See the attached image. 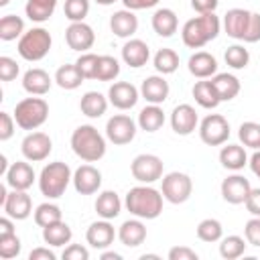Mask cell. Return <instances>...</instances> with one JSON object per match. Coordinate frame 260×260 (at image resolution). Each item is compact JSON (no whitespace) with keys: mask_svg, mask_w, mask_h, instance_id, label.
Wrapping results in <instances>:
<instances>
[{"mask_svg":"<svg viewBox=\"0 0 260 260\" xmlns=\"http://www.w3.org/2000/svg\"><path fill=\"white\" fill-rule=\"evenodd\" d=\"M162 193L150 185L132 187L126 193V209L140 219H154L162 211Z\"/></svg>","mask_w":260,"mask_h":260,"instance_id":"6da1fadb","label":"cell"},{"mask_svg":"<svg viewBox=\"0 0 260 260\" xmlns=\"http://www.w3.org/2000/svg\"><path fill=\"white\" fill-rule=\"evenodd\" d=\"M219 16L215 12H207V14H199L191 20H187L183 24L181 37L185 47L189 49H201L203 45H207L209 41H213L219 35Z\"/></svg>","mask_w":260,"mask_h":260,"instance_id":"7a4b0ae2","label":"cell"},{"mask_svg":"<svg viewBox=\"0 0 260 260\" xmlns=\"http://www.w3.org/2000/svg\"><path fill=\"white\" fill-rule=\"evenodd\" d=\"M71 148L81 160L95 162L106 154V140L98 132V128H93L91 124H81L71 134Z\"/></svg>","mask_w":260,"mask_h":260,"instance_id":"3957f363","label":"cell"},{"mask_svg":"<svg viewBox=\"0 0 260 260\" xmlns=\"http://www.w3.org/2000/svg\"><path fill=\"white\" fill-rule=\"evenodd\" d=\"M69 181H73L69 165L61 162V160H55V162H49L47 167H43V171L39 175V189L45 197L59 199L65 193Z\"/></svg>","mask_w":260,"mask_h":260,"instance_id":"277c9868","label":"cell"},{"mask_svg":"<svg viewBox=\"0 0 260 260\" xmlns=\"http://www.w3.org/2000/svg\"><path fill=\"white\" fill-rule=\"evenodd\" d=\"M16 126L22 130H37L49 118V104L43 98H24L14 108Z\"/></svg>","mask_w":260,"mask_h":260,"instance_id":"5b68a950","label":"cell"},{"mask_svg":"<svg viewBox=\"0 0 260 260\" xmlns=\"http://www.w3.org/2000/svg\"><path fill=\"white\" fill-rule=\"evenodd\" d=\"M51 43L53 41L47 28L43 26L30 28L18 39V55L26 61H41L51 51Z\"/></svg>","mask_w":260,"mask_h":260,"instance_id":"8992f818","label":"cell"},{"mask_svg":"<svg viewBox=\"0 0 260 260\" xmlns=\"http://www.w3.org/2000/svg\"><path fill=\"white\" fill-rule=\"evenodd\" d=\"M191 191H193V181L189 175L185 173H169L162 177V197L169 201V203H185L189 197H191Z\"/></svg>","mask_w":260,"mask_h":260,"instance_id":"52a82bcc","label":"cell"},{"mask_svg":"<svg viewBox=\"0 0 260 260\" xmlns=\"http://www.w3.org/2000/svg\"><path fill=\"white\" fill-rule=\"evenodd\" d=\"M199 136L209 146H219L230 138V124L221 114H209L201 120Z\"/></svg>","mask_w":260,"mask_h":260,"instance_id":"ba28073f","label":"cell"},{"mask_svg":"<svg viewBox=\"0 0 260 260\" xmlns=\"http://www.w3.org/2000/svg\"><path fill=\"white\" fill-rule=\"evenodd\" d=\"M130 173L138 183L150 185L162 177V160L156 154H138L130 165Z\"/></svg>","mask_w":260,"mask_h":260,"instance_id":"9c48e42d","label":"cell"},{"mask_svg":"<svg viewBox=\"0 0 260 260\" xmlns=\"http://www.w3.org/2000/svg\"><path fill=\"white\" fill-rule=\"evenodd\" d=\"M106 136H108L110 142H114V144H118V146L128 144V142H132L134 136H136V124H134V120H132L130 116H126V114H116V116H112V118L108 120V124H106Z\"/></svg>","mask_w":260,"mask_h":260,"instance_id":"30bf717a","label":"cell"},{"mask_svg":"<svg viewBox=\"0 0 260 260\" xmlns=\"http://www.w3.org/2000/svg\"><path fill=\"white\" fill-rule=\"evenodd\" d=\"M20 150H22V156L30 162H41L45 160L51 150H53V142L51 138L45 134V132H30L24 136L22 144H20Z\"/></svg>","mask_w":260,"mask_h":260,"instance_id":"8fae6325","label":"cell"},{"mask_svg":"<svg viewBox=\"0 0 260 260\" xmlns=\"http://www.w3.org/2000/svg\"><path fill=\"white\" fill-rule=\"evenodd\" d=\"M65 41H67L69 49L79 51V53H87V49H91L95 43V32L85 22H71L65 30Z\"/></svg>","mask_w":260,"mask_h":260,"instance_id":"7c38bea8","label":"cell"},{"mask_svg":"<svg viewBox=\"0 0 260 260\" xmlns=\"http://www.w3.org/2000/svg\"><path fill=\"white\" fill-rule=\"evenodd\" d=\"M252 191V185L246 177L242 175H230L228 179H223L221 183V197L232 203V205H240V203H246V197L250 195Z\"/></svg>","mask_w":260,"mask_h":260,"instance_id":"4fadbf2b","label":"cell"},{"mask_svg":"<svg viewBox=\"0 0 260 260\" xmlns=\"http://www.w3.org/2000/svg\"><path fill=\"white\" fill-rule=\"evenodd\" d=\"M138 95H140V91L132 83H128V81H116L108 89V100L118 110H130V108H134L136 102H138Z\"/></svg>","mask_w":260,"mask_h":260,"instance_id":"5bb4252c","label":"cell"},{"mask_svg":"<svg viewBox=\"0 0 260 260\" xmlns=\"http://www.w3.org/2000/svg\"><path fill=\"white\" fill-rule=\"evenodd\" d=\"M73 187L79 195H93L102 187V173L91 165H81L73 173Z\"/></svg>","mask_w":260,"mask_h":260,"instance_id":"9a60e30c","label":"cell"},{"mask_svg":"<svg viewBox=\"0 0 260 260\" xmlns=\"http://www.w3.org/2000/svg\"><path fill=\"white\" fill-rule=\"evenodd\" d=\"M2 207H4L6 215L12 217V219H26L32 213L30 195L26 191H18V189H12V193L6 195Z\"/></svg>","mask_w":260,"mask_h":260,"instance_id":"2e32d148","label":"cell"},{"mask_svg":"<svg viewBox=\"0 0 260 260\" xmlns=\"http://www.w3.org/2000/svg\"><path fill=\"white\" fill-rule=\"evenodd\" d=\"M114 238H116V232H114V225L110 223V219H102V221H93L87 232H85V240L91 248L95 250H106L114 244Z\"/></svg>","mask_w":260,"mask_h":260,"instance_id":"e0dca14e","label":"cell"},{"mask_svg":"<svg viewBox=\"0 0 260 260\" xmlns=\"http://www.w3.org/2000/svg\"><path fill=\"white\" fill-rule=\"evenodd\" d=\"M171 126L179 136H187L197 128V112L189 104H179L175 106L171 114Z\"/></svg>","mask_w":260,"mask_h":260,"instance_id":"ac0fdd59","label":"cell"},{"mask_svg":"<svg viewBox=\"0 0 260 260\" xmlns=\"http://www.w3.org/2000/svg\"><path fill=\"white\" fill-rule=\"evenodd\" d=\"M4 177H6V185L12 187V189H18V191H26L35 183V171L24 160L12 162L10 169H8V173Z\"/></svg>","mask_w":260,"mask_h":260,"instance_id":"d6986e66","label":"cell"},{"mask_svg":"<svg viewBox=\"0 0 260 260\" xmlns=\"http://www.w3.org/2000/svg\"><path fill=\"white\" fill-rule=\"evenodd\" d=\"M250 14L252 12H248L244 8H232V10H228L225 16H223V28H225L228 37L238 39V41H244V35H246L248 22H250Z\"/></svg>","mask_w":260,"mask_h":260,"instance_id":"ffe728a7","label":"cell"},{"mask_svg":"<svg viewBox=\"0 0 260 260\" xmlns=\"http://www.w3.org/2000/svg\"><path fill=\"white\" fill-rule=\"evenodd\" d=\"M187 67H189V73L193 77H199V79H207V77H211V75L217 73V61L207 51L193 53L189 57V61H187Z\"/></svg>","mask_w":260,"mask_h":260,"instance_id":"44dd1931","label":"cell"},{"mask_svg":"<svg viewBox=\"0 0 260 260\" xmlns=\"http://www.w3.org/2000/svg\"><path fill=\"white\" fill-rule=\"evenodd\" d=\"M140 95L148 102V104H162L169 98V81L160 75H150L142 81L140 85Z\"/></svg>","mask_w":260,"mask_h":260,"instance_id":"7402d4cb","label":"cell"},{"mask_svg":"<svg viewBox=\"0 0 260 260\" xmlns=\"http://www.w3.org/2000/svg\"><path fill=\"white\" fill-rule=\"evenodd\" d=\"M110 28H112V32H114L116 37H120V39L132 37V35L138 30V18H136L134 10L124 8V10L114 12L112 18H110Z\"/></svg>","mask_w":260,"mask_h":260,"instance_id":"603a6c76","label":"cell"},{"mask_svg":"<svg viewBox=\"0 0 260 260\" xmlns=\"http://www.w3.org/2000/svg\"><path fill=\"white\" fill-rule=\"evenodd\" d=\"M148 57H150V49H148V45H146L144 41H140V39H130V41L122 47V59H124V63H126L128 67L138 69V67L146 65Z\"/></svg>","mask_w":260,"mask_h":260,"instance_id":"cb8c5ba5","label":"cell"},{"mask_svg":"<svg viewBox=\"0 0 260 260\" xmlns=\"http://www.w3.org/2000/svg\"><path fill=\"white\" fill-rule=\"evenodd\" d=\"M51 83H53V79L49 77V73L45 69H39V67L28 69L22 77V87L30 95H45L51 89Z\"/></svg>","mask_w":260,"mask_h":260,"instance_id":"d4e9b609","label":"cell"},{"mask_svg":"<svg viewBox=\"0 0 260 260\" xmlns=\"http://www.w3.org/2000/svg\"><path fill=\"white\" fill-rule=\"evenodd\" d=\"M118 238H120V242H122L124 246L136 248V246H140V244L146 240V228H144V223L140 221V217H138V219H128V221H124V223L120 225Z\"/></svg>","mask_w":260,"mask_h":260,"instance_id":"484cf974","label":"cell"},{"mask_svg":"<svg viewBox=\"0 0 260 260\" xmlns=\"http://www.w3.org/2000/svg\"><path fill=\"white\" fill-rule=\"evenodd\" d=\"M177 26H179V20H177V14L171 10V8H158L154 14H152V28L158 37H173L177 32Z\"/></svg>","mask_w":260,"mask_h":260,"instance_id":"4316f807","label":"cell"},{"mask_svg":"<svg viewBox=\"0 0 260 260\" xmlns=\"http://www.w3.org/2000/svg\"><path fill=\"white\" fill-rule=\"evenodd\" d=\"M211 83L221 102H230L240 93V79L232 73H215L211 77Z\"/></svg>","mask_w":260,"mask_h":260,"instance_id":"83f0119b","label":"cell"},{"mask_svg":"<svg viewBox=\"0 0 260 260\" xmlns=\"http://www.w3.org/2000/svg\"><path fill=\"white\" fill-rule=\"evenodd\" d=\"M120 209H122V201L118 197L116 191H104L98 195L95 199V211L102 219H114L120 215Z\"/></svg>","mask_w":260,"mask_h":260,"instance_id":"f1b7e54d","label":"cell"},{"mask_svg":"<svg viewBox=\"0 0 260 260\" xmlns=\"http://www.w3.org/2000/svg\"><path fill=\"white\" fill-rule=\"evenodd\" d=\"M108 102L100 91H87L83 93L81 102H79V108H81V114L87 116V118H100L106 114L108 110Z\"/></svg>","mask_w":260,"mask_h":260,"instance_id":"f546056e","label":"cell"},{"mask_svg":"<svg viewBox=\"0 0 260 260\" xmlns=\"http://www.w3.org/2000/svg\"><path fill=\"white\" fill-rule=\"evenodd\" d=\"M71 228L61 219V221H55L47 228H43V240L45 244L53 246V248H59V246H65L71 242Z\"/></svg>","mask_w":260,"mask_h":260,"instance_id":"4dcf8cb0","label":"cell"},{"mask_svg":"<svg viewBox=\"0 0 260 260\" xmlns=\"http://www.w3.org/2000/svg\"><path fill=\"white\" fill-rule=\"evenodd\" d=\"M219 162L230 171H240L248 162V154L240 144H228L219 150Z\"/></svg>","mask_w":260,"mask_h":260,"instance_id":"1f68e13d","label":"cell"},{"mask_svg":"<svg viewBox=\"0 0 260 260\" xmlns=\"http://www.w3.org/2000/svg\"><path fill=\"white\" fill-rule=\"evenodd\" d=\"M193 98L201 108H207V110L217 108L219 102H221L217 91H215V87H213V83H211V79L209 81H197L193 85Z\"/></svg>","mask_w":260,"mask_h":260,"instance_id":"d6a6232c","label":"cell"},{"mask_svg":"<svg viewBox=\"0 0 260 260\" xmlns=\"http://www.w3.org/2000/svg\"><path fill=\"white\" fill-rule=\"evenodd\" d=\"M57 8V0H26L24 12L32 22H45L53 16Z\"/></svg>","mask_w":260,"mask_h":260,"instance_id":"836d02e7","label":"cell"},{"mask_svg":"<svg viewBox=\"0 0 260 260\" xmlns=\"http://www.w3.org/2000/svg\"><path fill=\"white\" fill-rule=\"evenodd\" d=\"M162 124H165V114H162V110L156 104H150V106H146V108L140 110V114H138V126L144 132H156Z\"/></svg>","mask_w":260,"mask_h":260,"instance_id":"e575fe53","label":"cell"},{"mask_svg":"<svg viewBox=\"0 0 260 260\" xmlns=\"http://www.w3.org/2000/svg\"><path fill=\"white\" fill-rule=\"evenodd\" d=\"M55 81L61 89H77L83 83V75L79 73V69L73 65H61L55 73Z\"/></svg>","mask_w":260,"mask_h":260,"instance_id":"d590c367","label":"cell"},{"mask_svg":"<svg viewBox=\"0 0 260 260\" xmlns=\"http://www.w3.org/2000/svg\"><path fill=\"white\" fill-rule=\"evenodd\" d=\"M24 35V20L16 14H6L0 18V39L2 41H14L16 37Z\"/></svg>","mask_w":260,"mask_h":260,"instance_id":"8d00e7d4","label":"cell"},{"mask_svg":"<svg viewBox=\"0 0 260 260\" xmlns=\"http://www.w3.org/2000/svg\"><path fill=\"white\" fill-rule=\"evenodd\" d=\"M179 67V55L173 49H158L154 55V69L162 75L175 73Z\"/></svg>","mask_w":260,"mask_h":260,"instance_id":"74e56055","label":"cell"},{"mask_svg":"<svg viewBox=\"0 0 260 260\" xmlns=\"http://www.w3.org/2000/svg\"><path fill=\"white\" fill-rule=\"evenodd\" d=\"M221 236H223V228H221V223H219L217 219L207 217V219L199 221V225H197V238H199L201 242L213 244V242H219Z\"/></svg>","mask_w":260,"mask_h":260,"instance_id":"f35d334b","label":"cell"},{"mask_svg":"<svg viewBox=\"0 0 260 260\" xmlns=\"http://www.w3.org/2000/svg\"><path fill=\"white\" fill-rule=\"evenodd\" d=\"M246 246L248 244L244 242V238H240V236H228V238H221L219 254L225 260H236V258H240L246 252Z\"/></svg>","mask_w":260,"mask_h":260,"instance_id":"ab89813d","label":"cell"},{"mask_svg":"<svg viewBox=\"0 0 260 260\" xmlns=\"http://www.w3.org/2000/svg\"><path fill=\"white\" fill-rule=\"evenodd\" d=\"M120 73V63L116 57H110V55H100V61H98V71H95V79L98 81H112L116 79Z\"/></svg>","mask_w":260,"mask_h":260,"instance_id":"60d3db41","label":"cell"},{"mask_svg":"<svg viewBox=\"0 0 260 260\" xmlns=\"http://www.w3.org/2000/svg\"><path fill=\"white\" fill-rule=\"evenodd\" d=\"M55 221H61V209L55 203H41L35 209V223L41 228H47Z\"/></svg>","mask_w":260,"mask_h":260,"instance_id":"b9f144b4","label":"cell"},{"mask_svg":"<svg viewBox=\"0 0 260 260\" xmlns=\"http://www.w3.org/2000/svg\"><path fill=\"white\" fill-rule=\"evenodd\" d=\"M238 136L244 146L260 150V124L258 122H242L238 128Z\"/></svg>","mask_w":260,"mask_h":260,"instance_id":"7bdbcfd3","label":"cell"},{"mask_svg":"<svg viewBox=\"0 0 260 260\" xmlns=\"http://www.w3.org/2000/svg\"><path fill=\"white\" fill-rule=\"evenodd\" d=\"M63 12L65 18H69L71 22H83L89 12V0H65Z\"/></svg>","mask_w":260,"mask_h":260,"instance_id":"ee69618b","label":"cell"},{"mask_svg":"<svg viewBox=\"0 0 260 260\" xmlns=\"http://www.w3.org/2000/svg\"><path fill=\"white\" fill-rule=\"evenodd\" d=\"M225 63L232 67V69H244L250 61V53L248 49H244L242 45H232L225 49Z\"/></svg>","mask_w":260,"mask_h":260,"instance_id":"f6af8a7d","label":"cell"},{"mask_svg":"<svg viewBox=\"0 0 260 260\" xmlns=\"http://www.w3.org/2000/svg\"><path fill=\"white\" fill-rule=\"evenodd\" d=\"M98 61H100V55H93V53H81V57L75 61V67L79 69V73L83 75V79H95Z\"/></svg>","mask_w":260,"mask_h":260,"instance_id":"bcb514c9","label":"cell"},{"mask_svg":"<svg viewBox=\"0 0 260 260\" xmlns=\"http://www.w3.org/2000/svg\"><path fill=\"white\" fill-rule=\"evenodd\" d=\"M20 240L16 234H6V236H0V258L4 260H10V258H16L20 254Z\"/></svg>","mask_w":260,"mask_h":260,"instance_id":"7dc6e473","label":"cell"},{"mask_svg":"<svg viewBox=\"0 0 260 260\" xmlns=\"http://www.w3.org/2000/svg\"><path fill=\"white\" fill-rule=\"evenodd\" d=\"M244 236H246V242L260 248V217H252L246 221V228H244Z\"/></svg>","mask_w":260,"mask_h":260,"instance_id":"c3c4849f","label":"cell"},{"mask_svg":"<svg viewBox=\"0 0 260 260\" xmlns=\"http://www.w3.org/2000/svg\"><path fill=\"white\" fill-rule=\"evenodd\" d=\"M16 75H18V65H16V61L12 59V57H0V79L2 81H12V79H16Z\"/></svg>","mask_w":260,"mask_h":260,"instance_id":"681fc988","label":"cell"},{"mask_svg":"<svg viewBox=\"0 0 260 260\" xmlns=\"http://www.w3.org/2000/svg\"><path fill=\"white\" fill-rule=\"evenodd\" d=\"M244 41H246V43H256V41H260V14H258V12H252V14H250V22H248Z\"/></svg>","mask_w":260,"mask_h":260,"instance_id":"f907efd6","label":"cell"},{"mask_svg":"<svg viewBox=\"0 0 260 260\" xmlns=\"http://www.w3.org/2000/svg\"><path fill=\"white\" fill-rule=\"evenodd\" d=\"M89 258V250L81 244H69L63 250V260H87Z\"/></svg>","mask_w":260,"mask_h":260,"instance_id":"816d5d0a","label":"cell"},{"mask_svg":"<svg viewBox=\"0 0 260 260\" xmlns=\"http://www.w3.org/2000/svg\"><path fill=\"white\" fill-rule=\"evenodd\" d=\"M14 116L8 112H0V140H8L14 134Z\"/></svg>","mask_w":260,"mask_h":260,"instance_id":"f5cc1de1","label":"cell"},{"mask_svg":"<svg viewBox=\"0 0 260 260\" xmlns=\"http://www.w3.org/2000/svg\"><path fill=\"white\" fill-rule=\"evenodd\" d=\"M197 252L187 246H175L169 250V260H197Z\"/></svg>","mask_w":260,"mask_h":260,"instance_id":"db71d44e","label":"cell"},{"mask_svg":"<svg viewBox=\"0 0 260 260\" xmlns=\"http://www.w3.org/2000/svg\"><path fill=\"white\" fill-rule=\"evenodd\" d=\"M246 209L252 215L260 217V189H252L250 191V195L246 197Z\"/></svg>","mask_w":260,"mask_h":260,"instance_id":"11a10c76","label":"cell"},{"mask_svg":"<svg viewBox=\"0 0 260 260\" xmlns=\"http://www.w3.org/2000/svg\"><path fill=\"white\" fill-rule=\"evenodd\" d=\"M219 0H191L193 10H197L199 14H207V12H215Z\"/></svg>","mask_w":260,"mask_h":260,"instance_id":"9f6ffc18","label":"cell"},{"mask_svg":"<svg viewBox=\"0 0 260 260\" xmlns=\"http://www.w3.org/2000/svg\"><path fill=\"white\" fill-rule=\"evenodd\" d=\"M160 0H122V4L128 10H144V8H152L156 6Z\"/></svg>","mask_w":260,"mask_h":260,"instance_id":"6f0895ef","label":"cell"},{"mask_svg":"<svg viewBox=\"0 0 260 260\" xmlns=\"http://www.w3.org/2000/svg\"><path fill=\"white\" fill-rule=\"evenodd\" d=\"M55 258H57V254L49 248H35L28 254V260H55Z\"/></svg>","mask_w":260,"mask_h":260,"instance_id":"680465c9","label":"cell"},{"mask_svg":"<svg viewBox=\"0 0 260 260\" xmlns=\"http://www.w3.org/2000/svg\"><path fill=\"white\" fill-rule=\"evenodd\" d=\"M6 234H14V223H12V217H0V236H6Z\"/></svg>","mask_w":260,"mask_h":260,"instance_id":"91938a15","label":"cell"},{"mask_svg":"<svg viewBox=\"0 0 260 260\" xmlns=\"http://www.w3.org/2000/svg\"><path fill=\"white\" fill-rule=\"evenodd\" d=\"M250 169H252V173L260 179V150H256V152L250 156Z\"/></svg>","mask_w":260,"mask_h":260,"instance_id":"94428289","label":"cell"},{"mask_svg":"<svg viewBox=\"0 0 260 260\" xmlns=\"http://www.w3.org/2000/svg\"><path fill=\"white\" fill-rule=\"evenodd\" d=\"M102 260H122V254L118 252H102Z\"/></svg>","mask_w":260,"mask_h":260,"instance_id":"6125c7cd","label":"cell"},{"mask_svg":"<svg viewBox=\"0 0 260 260\" xmlns=\"http://www.w3.org/2000/svg\"><path fill=\"white\" fill-rule=\"evenodd\" d=\"M8 169H10V167H8V162H6V156L2 154V156H0V173H2V175H6V173H8Z\"/></svg>","mask_w":260,"mask_h":260,"instance_id":"be15d7a7","label":"cell"},{"mask_svg":"<svg viewBox=\"0 0 260 260\" xmlns=\"http://www.w3.org/2000/svg\"><path fill=\"white\" fill-rule=\"evenodd\" d=\"M98 4H102V6H110V4H114L116 0H95Z\"/></svg>","mask_w":260,"mask_h":260,"instance_id":"e7e4bbea","label":"cell"},{"mask_svg":"<svg viewBox=\"0 0 260 260\" xmlns=\"http://www.w3.org/2000/svg\"><path fill=\"white\" fill-rule=\"evenodd\" d=\"M146 258H158L156 254H142V260H146Z\"/></svg>","mask_w":260,"mask_h":260,"instance_id":"03108f58","label":"cell"},{"mask_svg":"<svg viewBox=\"0 0 260 260\" xmlns=\"http://www.w3.org/2000/svg\"><path fill=\"white\" fill-rule=\"evenodd\" d=\"M8 2H10V0H0V6H6Z\"/></svg>","mask_w":260,"mask_h":260,"instance_id":"003e7915","label":"cell"}]
</instances>
